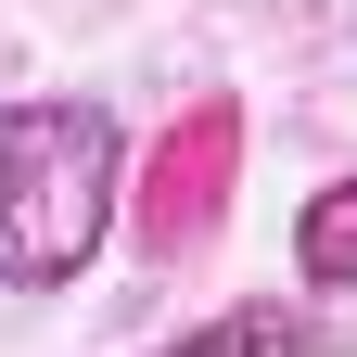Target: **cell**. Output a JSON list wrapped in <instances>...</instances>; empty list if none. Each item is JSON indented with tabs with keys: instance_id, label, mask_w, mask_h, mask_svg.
I'll use <instances>...</instances> for the list:
<instances>
[{
	"instance_id": "cell-1",
	"label": "cell",
	"mask_w": 357,
	"mask_h": 357,
	"mask_svg": "<svg viewBox=\"0 0 357 357\" xmlns=\"http://www.w3.org/2000/svg\"><path fill=\"white\" fill-rule=\"evenodd\" d=\"M128 128L89 89H0V294H77L115 243Z\"/></svg>"
},
{
	"instance_id": "cell-2",
	"label": "cell",
	"mask_w": 357,
	"mask_h": 357,
	"mask_svg": "<svg viewBox=\"0 0 357 357\" xmlns=\"http://www.w3.org/2000/svg\"><path fill=\"white\" fill-rule=\"evenodd\" d=\"M141 357H332V332L306 319V306H230V319H204V332H166Z\"/></svg>"
},
{
	"instance_id": "cell-3",
	"label": "cell",
	"mask_w": 357,
	"mask_h": 357,
	"mask_svg": "<svg viewBox=\"0 0 357 357\" xmlns=\"http://www.w3.org/2000/svg\"><path fill=\"white\" fill-rule=\"evenodd\" d=\"M294 281L306 294H357V178L294 204Z\"/></svg>"
}]
</instances>
